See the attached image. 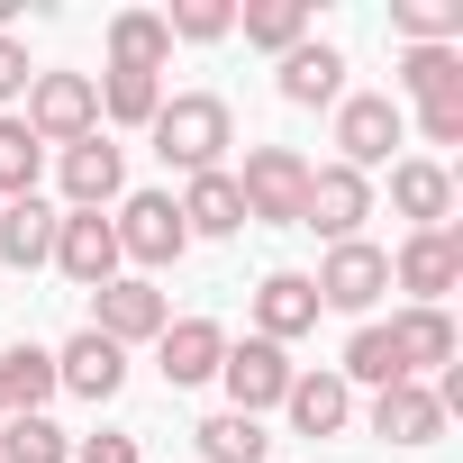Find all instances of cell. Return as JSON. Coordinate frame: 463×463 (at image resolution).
I'll use <instances>...</instances> for the list:
<instances>
[{
    "mask_svg": "<svg viewBox=\"0 0 463 463\" xmlns=\"http://www.w3.org/2000/svg\"><path fill=\"white\" fill-rule=\"evenodd\" d=\"M146 137H155V155L191 182V173H218V155L237 146V109H227L218 91H173V100L155 109Z\"/></svg>",
    "mask_w": 463,
    "mask_h": 463,
    "instance_id": "obj_1",
    "label": "cell"
},
{
    "mask_svg": "<svg viewBox=\"0 0 463 463\" xmlns=\"http://www.w3.org/2000/svg\"><path fill=\"white\" fill-rule=\"evenodd\" d=\"M237 200H246V227H300V200H309V155H291V146H246Z\"/></svg>",
    "mask_w": 463,
    "mask_h": 463,
    "instance_id": "obj_2",
    "label": "cell"
},
{
    "mask_svg": "<svg viewBox=\"0 0 463 463\" xmlns=\"http://www.w3.org/2000/svg\"><path fill=\"white\" fill-rule=\"evenodd\" d=\"M109 237H118V264H146V273H164V264L191 255V227H182L173 191H128L118 218H109Z\"/></svg>",
    "mask_w": 463,
    "mask_h": 463,
    "instance_id": "obj_3",
    "label": "cell"
},
{
    "mask_svg": "<svg viewBox=\"0 0 463 463\" xmlns=\"http://www.w3.org/2000/svg\"><path fill=\"white\" fill-rule=\"evenodd\" d=\"M28 137H37V146H82V137H100V82H91V73H37V82H28Z\"/></svg>",
    "mask_w": 463,
    "mask_h": 463,
    "instance_id": "obj_4",
    "label": "cell"
},
{
    "mask_svg": "<svg viewBox=\"0 0 463 463\" xmlns=\"http://www.w3.org/2000/svg\"><path fill=\"white\" fill-rule=\"evenodd\" d=\"M164 327H173V309H164V291H155L146 273H118V282L91 291V336H109L118 354H128V345H155Z\"/></svg>",
    "mask_w": 463,
    "mask_h": 463,
    "instance_id": "obj_5",
    "label": "cell"
},
{
    "mask_svg": "<svg viewBox=\"0 0 463 463\" xmlns=\"http://www.w3.org/2000/svg\"><path fill=\"white\" fill-rule=\"evenodd\" d=\"M400 128H409V118H400L391 91H354V100H336V164L373 182V164H391Z\"/></svg>",
    "mask_w": 463,
    "mask_h": 463,
    "instance_id": "obj_6",
    "label": "cell"
},
{
    "mask_svg": "<svg viewBox=\"0 0 463 463\" xmlns=\"http://www.w3.org/2000/svg\"><path fill=\"white\" fill-rule=\"evenodd\" d=\"M291 373H300V364H291L282 345H264V336H246V345H227V354H218V382H227V409H237V418L282 409Z\"/></svg>",
    "mask_w": 463,
    "mask_h": 463,
    "instance_id": "obj_7",
    "label": "cell"
},
{
    "mask_svg": "<svg viewBox=\"0 0 463 463\" xmlns=\"http://www.w3.org/2000/svg\"><path fill=\"white\" fill-rule=\"evenodd\" d=\"M373 218V182L345 173V164H309V200H300V227H318L327 246H354Z\"/></svg>",
    "mask_w": 463,
    "mask_h": 463,
    "instance_id": "obj_8",
    "label": "cell"
},
{
    "mask_svg": "<svg viewBox=\"0 0 463 463\" xmlns=\"http://www.w3.org/2000/svg\"><path fill=\"white\" fill-rule=\"evenodd\" d=\"M391 282L409 291V309H445V291L463 282V237L454 227H418V237L391 255Z\"/></svg>",
    "mask_w": 463,
    "mask_h": 463,
    "instance_id": "obj_9",
    "label": "cell"
},
{
    "mask_svg": "<svg viewBox=\"0 0 463 463\" xmlns=\"http://www.w3.org/2000/svg\"><path fill=\"white\" fill-rule=\"evenodd\" d=\"M309 291H318V309H345V318H364L382 291H391V255L382 246H327V264L309 273Z\"/></svg>",
    "mask_w": 463,
    "mask_h": 463,
    "instance_id": "obj_10",
    "label": "cell"
},
{
    "mask_svg": "<svg viewBox=\"0 0 463 463\" xmlns=\"http://www.w3.org/2000/svg\"><path fill=\"white\" fill-rule=\"evenodd\" d=\"M55 273L82 282V291L118 282V237H109V218H100V209H64V227H55Z\"/></svg>",
    "mask_w": 463,
    "mask_h": 463,
    "instance_id": "obj_11",
    "label": "cell"
},
{
    "mask_svg": "<svg viewBox=\"0 0 463 463\" xmlns=\"http://www.w3.org/2000/svg\"><path fill=\"white\" fill-rule=\"evenodd\" d=\"M364 427H373L382 445H436V436H445L454 418L436 409V391H427V382H391V391H373Z\"/></svg>",
    "mask_w": 463,
    "mask_h": 463,
    "instance_id": "obj_12",
    "label": "cell"
},
{
    "mask_svg": "<svg viewBox=\"0 0 463 463\" xmlns=\"http://www.w3.org/2000/svg\"><path fill=\"white\" fill-rule=\"evenodd\" d=\"M55 173H64V200H73V209H109V200L128 191V155L109 146V128H100V137H82V146H64V155H55Z\"/></svg>",
    "mask_w": 463,
    "mask_h": 463,
    "instance_id": "obj_13",
    "label": "cell"
},
{
    "mask_svg": "<svg viewBox=\"0 0 463 463\" xmlns=\"http://www.w3.org/2000/svg\"><path fill=\"white\" fill-rule=\"evenodd\" d=\"M391 209L409 218V237H418V227H454V173H445L436 155L391 164Z\"/></svg>",
    "mask_w": 463,
    "mask_h": 463,
    "instance_id": "obj_14",
    "label": "cell"
},
{
    "mask_svg": "<svg viewBox=\"0 0 463 463\" xmlns=\"http://www.w3.org/2000/svg\"><path fill=\"white\" fill-rule=\"evenodd\" d=\"M309 327H318V291H309V273H264V282H255V336L291 354V336H309Z\"/></svg>",
    "mask_w": 463,
    "mask_h": 463,
    "instance_id": "obj_15",
    "label": "cell"
},
{
    "mask_svg": "<svg viewBox=\"0 0 463 463\" xmlns=\"http://www.w3.org/2000/svg\"><path fill=\"white\" fill-rule=\"evenodd\" d=\"M218 354H227V327H218V318H173V327L155 336V364H164V382H173V391L218 382Z\"/></svg>",
    "mask_w": 463,
    "mask_h": 463,
    "instance_id": "obj_16",
    "label": "cell"
},
{
    "mask_svg": "<svg viewBox=\"0 0 463 463\" xmlns=\"http://www.w3.org/2000/svg\"><path fill=\"white\" fill-rule=\"evenodd\" d=\"M55 227H64V209H46L37 191L28 200H0V264H10V273L55 264Z\"/></svg>",
    "mask_w": 463,
    "mask_h": 463,
    "instance_id": "obj_17",
    "label": "cell"
},
{
    "mask_svg": "<svg viewBox=\"0 0 463 463\" xmlns=\"http://www.w3.org/2000/svg\"><path fill=\"white\" fill-rule=\"evenodd\" d=\"M282 100H291V109H327V100H345V55H336L327 37H300V46L282 55Z\"/></svg>",
    "mask_w": 463,
    "mask_h": 463,
    "instance_id": "obj_18",
    "label": "cell"
},
{
    "mask_svg": "<svg viewBox=\"0 0 463 463\" xmlns=\"http://www.w3.org/2000/svg\"><path fill=\"white\" fill-rule=\"evenodd\" d=\"M391 354H400V382H427L454 364V318L445 309H400L391 318Z\"/></svg>",
    "mask_w": 463,
    "mask_h": 463,
    "instance_id": "obj_19",
    "label": "cell"
},
{
    "mask_svg": "<svg viewBox=\"0 0 463 463\" xmlns=\"http://www.w3.org/2000/svg\"><path fill=\"white\" fill-rule=\"evenodd\" d=\"M164 64H173L164 10H118V19H109V73H155V82H164Z\"/></svg>",
    "mask_w": 463,
    "mask_h": 463,
    "instance_id": "obj_20",
    "label": "cell"
},
{
    "mask_svg": "<svg viewBox=\"0 0 463 463\" xmlns=\"http://www.w3.org/2000/svg\"><path fill=\"white\" fill-rule=\"evenodd\" d=\"M118 382H128V354H118L109 336H91V327L55 354V391H73V400H109Z\"/></svg>",
    "mask_w": 463,
    "mask_h": 463,
    "instance_id": "obj_21",
    "label": "cell"
},
{
    "mask_svg": "<svg viewBox=\"0 0 463 463\" xmlns=\"http://www.w3.org/2000/svg\"><path fill=\"white\" fill-rule=\"evenodd\" d=\"M282 409H291L300 436H345V427H354V391H345L336 373H291Z\"/></svg>",
    "mask_w": 463,
    "mask_h": 463,
    "instance_id": "obj_22",
    "label": "cell"
},
{
    "mask_svg": "<svg viewBox=\"0 0 463 463\" xmlns=\"http://www.w3.org/2000/svg\"><path fill=\"white\" fill-rule=\"evenodd\" d=\"M182 209V227H191V237H237V227H246V200H237V173H191V191L173 200Z\"/></svg>",
    "mask_w": 463,
    "mask_h": 463,
    "instance_id": "obj_23",
    "label": "cell"
},
{
    "mask_svg": "<svg viewBox=\"0 0 463 463\" xmlns=\"http://www.w3.org/2000/svg\"><path fill=\"white\" fill-rule=\"evenodd\" d=\"M400 91H409L418 109L463 100V46H400Z\"/></svg>",
    "mask_w": 463,
    "mask_h": 463,
    "instance_id": "obj_24",
    "label": "cell"
},
{
    "mask_svg": "<svg viewBox=\"0 0 463 463\" xmlns=\"http://www.w3.org/2000/svg\"><path fill=\"white\" fill-rule=\"evenodd\" d=\"M0 400H10V418H46V400H55V354H46V345H10V354H0Z\"/></svg>",
    "mask_w": 463,
    "mask_h": 463,
    "instance_id": "obj_25",
    "label": "cell"
},
{
    "mask_svg": "<svg viewBox=\"0 0 463 463\" xmlns=\"http://www.w3.org/2000/svg\"><path fill=\"white\" fill-rule=\"evenodd\" d=\"M191 436H200V454H209V463H273V436H264V418H237V409L200 418Z\"/></svg>",
    "mask_w": 463,
    "mask_h": 463,
    "instance_id": "obj_26",
    "label": "cell"
},
{
    "mask_svg": "<svg viewBox=\"0 0 463 463\" xmlns=\"http://www.w3.org/2000/svg\"><path fill=\"white\" fill-rule=\"evenodd\" d=\"M400 46H463V0H391Z\"/></svg>",
    "mask_w": 463,
    "mask_h": 463,
    "instance_id": "obj_27",
    "label": "cell"
},
{
    "mask_svg": "<svg viewBox=\"0 0 463 463\" xmlns=\"http://www.w3.org/2000/svg\"><path fill=\"white\" fill-rule=\"evenodd\" d=\"M91 82H100V118L109 128H155V109H164L155 73H91Z\"/></svg>",
    "mask_w": 463,
    "mask_h": 463,
    "instance_id": "obj_28",
    "label": "cell"
},
{
    "mask_svg": "<svg viewBox=\"0 0 463 463\" xmlns=\"http://www.w3.org/2000/svg\"><path fill=\"white\" fill-rule=\"evenodd\" d=\"M237 28H246V46L291 55V46L309 37V0H255V10H237Z\"/></svg>",
    "mask_w": 463,
    "mask_h": 463,
    "instance_id": "obj_29",
    "label": "cell"
},
{
    "mask_svg": "<svg viewBox=\"0 0 463 463\" xmlns=\"http://www.w3.org/2000/svg\"><path fill=\"white\" fill-rule=\"evenodd\" d=\"M0 463H73V436L55 418H0Z\"/></svg>",
    "mask_w": 463,
    "mask_h": 463,
    "instance_id": "obj_30",
    "label": "cell"
},
{
    "mask_svg": "<svg viewBox=\"0 0 463 463\" xmlns=\"http://www.w3.org/2000/svg\"><path fill=\"white\" fill-rule=\"evenodd\" d=\"M336 382H345V391H354V382L391 391V382H400V354H391V327H354V336H345V364H336Z\"/></svg>",
    "mask_w": 463,
    "mask_h": 463,
    "instance_id": "obj_31",
    "label": "cell"
},
{
    "mask_svg": "<svg viewBox=\"0 0 463 463\" xmlns=\"http://www.w3.org/2000/svg\"><path fill=\"white\" fill-rule=\"evenodd\" d=\"M37 164H46V146L28 137V118H0V200H28Z\"/></svg>",
    "mask_w": 463,
    "mask_h": 463,
    "instance_id": "obj_32",
    "label": "cell"
},
{
    "mask_svg": "<svg viewBox=\"0 0 463 463\" xmlns=\"http://www.w3.org/2000/svg\"><path fill=\"white\" fill-rule=\"evenodd\" d=\"M173 46H218L227 28H237V0H182V10H164Z\"/></svg>",
    "mask_w": 463,
    "mask_h": 463,
    "instance_id": "obj_33",
    "label": "cell"
},
{
    "mask_svg": "<svg viewBox=\"0 0 463 463\" xmlns=\"http://www.w3.org/2000/svg\"><path fill=\"white\" fill-rule=\"evenodd\" d=\"M28 82H37L28 46H19V37H0V109H10V100H28Z\"/></svg>",
    "mask_w": 463,
    "mask_h": 463,
    "instance_id": "obj_34",
    "label": "cell"
},
{
    "mask_svg": "<svg viewBox=\"0 0 463 463\" xmlns=\"http://www.w3.org/2000/svg\"><path fill=\"white\" fill-rule=\"evenodd\" d=\"M73 463H146V454H137V436L100 427V436H82V445H73Z\"/></svg>",
    "mask_w": 463,
    "mask_h": 463,
    "instance_id": "obj_35",
    "label": "cell"
},
{
    "mask_svg": "<svg viewBox=\"0 0 463 463\" xmlns=\"http://www.w3.org/2000/svg\"><path fill=\"white\" fill-rule=\"evenodd\" d=\"M418 137H427V146H463V100H445V109H418Z\"/></svg>",
    "mask_w": 463,
    "mask_h": 463,
    "instance_id": "obj_36",
    "label": "cell"
},
{
    "mask_svg": "<svg viewBox=\"0 0 463 463\" xmlns=\"http://www.w3.org/2000/svg\"><path fill=\"white\" fill-rule=\"evenodd\" d=\"M0 418H10V400H0Z\"/></svg>",
    "mask_w": 463,
    "mask_h": 463,
    "instance_id": "obj_37",
    "label": "cell"
}]
</instances>
